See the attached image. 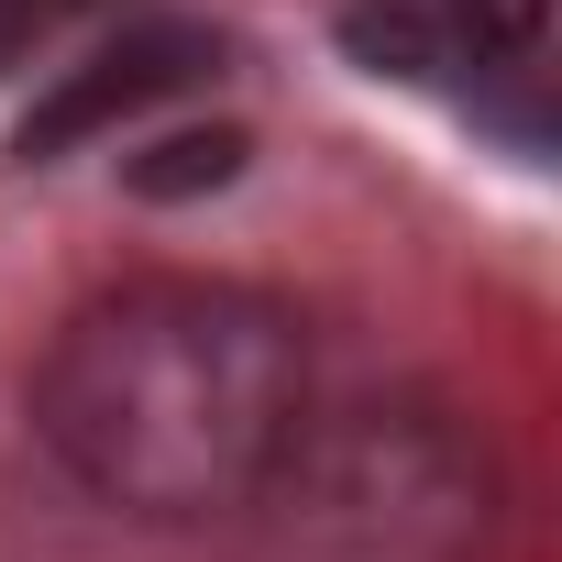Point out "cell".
<instances>
[{"instance_id": "obj_1", "label": "cell", "mask_w": 562, "mask_h": 562, "mask_svg": "<svg viewBox=\"0 0 562 562\" xmlns=\"http://www.w3.org/2000/svg\"><path fill=\"white\" fill-rule=\"evenodd\" d=\"M34 441L122 518L254 507L310 441V331L232 276H122L34 364Z\"/></svg>"}, {"instance_id": "obj_5", "label": "cell", "mask_w": 562, "mask_h": 562, "mask_svg": "<svg viewBox=\"0 0 562 562\" xmlns=\"http://www.w3.org/2000/svg\"><path fill=\"white\" fill-rule=\"evenodd\" d=\"M67 12H89V0H0V67H23V56H34Z\"/></svg>"}, {"instance_id": "obj_3", "label": "cell", "mask_w": 562, "mask_h": 562, "mask_svg": "<svg viewBox=\"0 0 562 562\" xmlns=\"http://www.w3.org/2000/svg\"><path fill=\"white\" fill-rule=\"evenodd\" d=\"M210 56H221V45H210V34H188V23H144V34H122L111 56H89V67H78V78L23 122V155H67V144H89L100 122H122V111H144V100L188 89Z\"/></svg>"}, {"instance_id": "obj_4", "label": "cell", "mask_w": 562, "mask_h": 562, "mask_svg": "<svg viewBox=\"0 0 562 562\" xmlns=\"http://www.w3.org/2000/svg\"><path fill=\"white\" fill-rule=\"evenodd\" d=\"M166 166H133V188H155V199H177V188H221L232 166H243V133H177V144H155Z\"/></svg>"}, {"instance_id": "obj_2", "label": "cell", "mask_w": 562, "mask_h": 562, "mask_svg": "<svg viewBox=\"0 0 562 562\" xmlns=\"http://www.w3.org/2000/svg\"><path fill=\"white\" fill-rule=\"evenodd\" d=\"M551 0H342V56L397 89H496L540 56Z\"/></svg>"}]
</instances>
